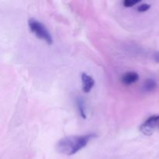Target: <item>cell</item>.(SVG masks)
I'll return each mask as SVG.
<instances>
[{"label":"cell","instance_id":"30bf717a","mask_svg":"<svg viewBox=\"0 0 159 159\" xmlns=\"http://www.w3.org/2000/svg\"><path fill=\"white\" fill-rule=\"evenodd\" d=\"M154 58H155V61L158 62V63H159V52L156 53V54H155V55H154Z\"/></svg>","mask_w":159,"mask_h":159},{"label":"cell","instance_id":"3957f363","mask_svg":"<svg viewBox=\"0 0 159 159\" xmlns=\"http://www.w3.org/2000/svg\"><path fill=\"white\" fill-rule=\"evenodd\" d=\"M159 130V115H154L148 118L140 127V130L144 135L150 136Z\"/></svg>","mask_w":159,"mask_h":159},{"label":"cell","instance_id":"5b68a950","mask_svg":"<svg viewBox=\"0 0 159 159\" xmlns=\"http://www.w3.org/2000/svg\"><path fill=\"white\" fill-rule=\"evenodd\" d=\"M139 80V75L135 71H128L121 77V82L124 85H132Z\"/></svg>","mask_w":159,"mask_h":159},{"label":"cell","instance_id":"ba28073f","mask_svg":"<svg viewBox=\"0 0 159 159\" xmlns=\"http://www.w3.org/2000/svg\"><path fill=\"white\" fill-rule=\"evenodd\" d=\"M150 8H151V6L149 4H148V3H143V4L139 5V6H138L137 10H138V12H146V11H148Z\"/></svg>","mask_w":159,"mask_h":159},{"label":"cell","instance_id":"277c9868","mask_svg":"<svg viewBox=\"0 0 159 159\" xmlns=\"http://www.w3.org/2000/svg\"><path fill=\"white\" fill-rule=\"evenodd\" d=\"M82 91L85 93H89L95 85V80L93 77L87 75L86 73H82Z\"/></svg>","mask_w":159,"mask_h":159},{"label":"cell","instance_id":"9c48e42d","mask_svg":"<svg viewBox=\"0 0 159 159\" xmlns=\"http://www.w3.org/2000/svg\"><path fill=\"white\" fill-rule=\"evenodd\" d=\"M138 2H139V1H137V0H134H134H125V1L123 2V4H124L125 7L129 8L132 7V6H134Z\"/></svg>","mask_w":159,"mask_h":159},{"label":"cell","instance_id":"7a4b0ae2","mask_svg":"<svg viewBox=\"0 0 159 159\" xmlns=\"http://www.w3.org/2000/svg\"><path fill=\"white\" fill-rule=\"evenodd\" d=\"M28 26L31 32L35 34L37 38L45 40L48 44H52V36L44 24H43L41 22L35 20L34 18H30L28 20Z\"/></svg>","mask_w":159,"mask_h":159},{"label":"cell","instance_id":"52a82bcc","mask_svg":"<svg viewBox=\"0 0 159 159\" xmlns=\"http://www.w3.org/2000/svg\"><path fill=\"white\" fill-rule=\"evenodd\" d=\"M76 104H77V108L79 110V114H80L81 117L83 119H86V113H85V102L82 98H77L76 99Z\"/></svg>","mask_w":159,"mask_h":159},{"label":"cell","instance_id":"6da1fadb","mask_svg":"<svg viewBox=\"0 0 159 159\" xmlns=\"http://www.w3.org/2000/svg\"><path fill=\"white\" fill-rule=\"evenodd\" d=\"M96 137V134L95 133L65 137L57 141L56 150L63 155H73L84 148L89 142Z\"/></svg>","mask_w":159,"mask_h":159},{"label":"cell","instance_id":"8992f818","mask_svg":"<svg viewBox=\"0 0 159 159\" xmlns=\"http://www.w3.org/2000/svg\"><path fill=\"white\" fill-rule=\"evenodd\" d=\"M158 88V83L153 79H148L144 81L142 85L143 91L145 93H152Z\"/></svg>","mask_w":159,"mask_h":159}]
</instances>
